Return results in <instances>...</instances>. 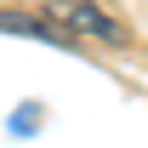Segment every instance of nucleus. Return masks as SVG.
Returning <instances> with one entry per match:
<instances>
[{"instance_id":"f257e3e1","label":"nucleus","mask_w":148,"mask_h":148,"mask_svg":"<svg viewBox=\"0 0 148 148\" xmlns=\"http://www.w3.org/2000/svg\"><path fill=\"white\" fill-rule=\"evenodd\" d=\"M46 17H51V23H63L69 34L125 46V29H120V17H108V12H103V6H91V0H51V6H46Z\"/></svg>"},{"instance_id":"f03ea898","label":"nucleus","mask_w":148,"mask_h":148,"mask_svg":"<svg viewBox=\"0 0 148 148\" xmlns=\"http://www.w3.org/2000/svg\"><path fill=\"white\" fill-rule=\"evenodd\" d=\"M0 29H6V34L46 40V46H74V34H69V29H57L51 17H29V12H0Z\"/></svg>"}]
</instances>
